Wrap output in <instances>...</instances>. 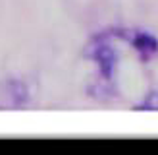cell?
<instances>
[{
	"label": "cell",
	"mask_w": 158,
	"mask_h": 155,
	"mask_svg": "<svg viewBox=\"0 0 158 155\" xmlns=\"http://www.w3.org/2000/svg\"><path fill=\"white\" fill-rule=\"evenodd\" d=\"M118 35L123 37L135 49L141 60L145 62L152 60L158 54V39L152 33H147V31H118Z\"/></svg>",
	"instance_id": "2"
},
{
	"label": "cell",
	"mask_w": 158,
	"mask_h": 155,
	"mask_svg": "<svg viewBox=\"0 0 158 155\" xmlns=\"http://www.w3.org/2000/svg\"><path fill=\"white\" fill-rule=\"evenodd\" d=\"M133 108H135V111H158V91L156 89L148 91L145 95V99L141 101L139 105H135Z\"/></svg>",
	"instance_id": "4"
},
{
	"label": "cell",
	"mask_w": 158,
	"mask_h": 155,
	"mask_svg": "<svg viewBox=\"0 0 158 155\" xmlns=\"http://www.w3.org/2000/svg\"><path fill=\"white\" fill-rule=\"evenodd\" d=\"M0 99H6V103L0 108L21 107L27 101V87H25V83H21L18 80H8L2 85V89H0Z\"/></svg>",
	"instance_id": "3"
},
{
	"label": "cell",
	"mask_w": 158,
	"mask_h": 155,
	"mask_svg": "<svg viewBox=\"0 0 158 155\" xmlns=\"http://www.w3.org/2000/svg\"><path fill=\"white\" fill-rule=\"evenodd\" d=\"M112 37L114 35H108V33L94 35L91 39V43L87 45V52H85V56L89 60L97 62L98 74L104 80V83L112 82L114 72H116V64H118V54H116V49L112 45Z\"/></svg>",
	"instance_id": "1"
}]
</instances>
